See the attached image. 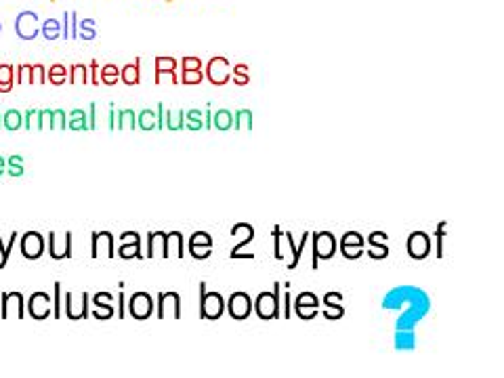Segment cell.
Instances as JSON below:
<instances>
[{"mask_svg":"<svg viewBox=\"0 0 504 378\" xmlns=\"http://www.w3.org/2000/svg\"><path fill=\"white\" fill-rule=\"evenodd\" d=\"M280 294H281V284L276 282L274 284V292H259V297L252 303L254 314L259 315L261 319L269 321V319H278L280 317Z\"/></svg>","mask_w":504,"mask_h":378,"instance_id":"obj_1","label":"cell"},{"mask_svg":"<svg viewBox=\"0 0 504 378\" xmlns=\"http://www.w3.org/2000/svg\"><path fill=\"white\" fill-rule=\"evenodd\" d=\"M311 269L315 271L320 267V260H328L336 254V238L332 231H311Z\"/></svg>","mask_w":504,"mask_h":378,"instance_id":"obj_2","label":"cell"},{"mask_svg":"<svg viewBox=\"0 0 504 378\" xmlns=\"http://www.w3.org/2000/svg\"><path fill=\"white\" fill-rule=\"evenodd\" d=\"M225 314V299L221 292H208L206 282H200V319H221Z\"/></svg>","mask_w":504,"mask_h":378,"instance_id":"obj_3","label":"cell"},{"mask_svg":"<svg viewBox=\"0 0 504 378\" xmlns=\"http://www.w3.org/2000/svg\"><path fill=\"white\" fill-rule=\"evenodd\" d=\"M225 311L231 315V319H235V321L248 319V315L252 314V299H250V294L244 292V290L231 292L229 299L225 301Z\"/></svg>","mask_w":504,"mask_h":378,"instance_id":"obj_4","label":"cell"},{"mask_svg":"<svg viewBox=\"0 0 504 378\" xmlns=\"http://www.w3.org/2000/svg\"><path fill=\"white\" fill-rule=\"evenodd\" d=\"M156 309V303L152 299L150 292H135L130 299H128V315L133 319H139V321H145L150 319L152 314Z\"/></svg>","mask_w":504,"mask_h":378,"instance_id":"obj_5","label":"cell"},{"mask_svg":"<svg viewBox=\"0 0 504 378\" xmlns=\"http://www.w3.org/2000/svg\"><path fill=\"white\" fill-rule=\"evenodd\" d=\"M19 251L23 254V258L28 260H38L47 246H45V236L40 231H26L19 240Z\"/></svg>","mask_w":504,"mask_h":378,"instance_id":"obj_6","label":"cell"},{"mask_svg":"<svg viewBox=\"0 0 504 378\" xmlns=\"http://www.w3.org/2000/svg\"><path fill=\"white\" fill-rule=\"evenodd\" d=\"M28 315L32 319H38V321H43L49 315H53V299H51V294L43 292V290L32 292V297L28 299Z\"/></svg>","mask_w":504,"mask_h":378,"instance_id":"obj_7","label":"cell"},{"mask_svg":"<svg viewBox=\"0 0 504 378\" xmlns=\"http://www.w3.org/2000/svg\"><path fill=\"white\" fill-rule=\"evenodd\" d=\"M89 301L91 297L86 292L74 294V292H65L63 294V303H65V315L69 319H86L89 317Z\"/></svg>","mask_w":504,"mask_h":378,"instance_id":"obj_8","label":"cell"},{"mask_svg":"<svg viewBox=\"0 0 504 378\" xmlns=\"http://www.w3.org/2000/svg\"><path fill=\"white\" fill-rule=\"evenodd\" d=\"M204 78L215 86H223L231 80V65L225 57H213L211 62L206 63Z\"/></svg>","mask_w":504,"mask_h":378,"instance_id":"obj_9","label":"cell"},{"mask_svg":"<svg viewBox=\"0 0 504 378\" xmlns=\"http://www.w3.org/2000/svg\"><path fill=\"white\" fill-rule=\"evenodd\" d=\"M118 240H120V248H118L120 258H137V260L145 258V254L141 251L143 248L141 238H139L137 231H124V234L118 236Z\"/></svg>","mask_w":504,"mask_h":378,"instance_id":"obj_10","label":"cell"},{"mask_svg":"<svg viewBox=\"0 0 504 378\" xmlns=\"http://www.w3.org/2000/svg\"><path fill=\"white\" fill-rule=\"evenodd\" d=\"M72 231L65 234H57L51 231L49 234V254L53 260H63V258H72Z\"/></svg>","mask_w":504,"mask_h":378,"instance_id":"obj_11","label":"cell"},{"mask_svg":"<svg viewBox=\"0 0 504 378\" xmlns=\"http://www.w3.org/2000/svg\"><path fill=\"white\" fill-rule=\"evenodd\" d=\"M158 319L172 317V319H181V294L179 292H160L158 294V307L154 309Z\"/></svg>","mask_w":504,"mask_h":378,"instance_id":"obj_12","label":"cell"},{"mask_svg":"<svg viewBox=\"0 0 504 378\" xmlns=\"http://www.w3.org/2000/svg\"><path fill=\"white\" fill-rule=\"evenodd\" d=\"M405 251L410 254V258L414 260H425L431 254V240L425 231H412L408 236L405 242Z\"/></svg>","mask_w":504,"mask_h":378,"instance_id":"obj_13","label":"cell"},{"mask_svg":"<svg viewBox=\"0 0 504 378\" xmlns=\"http://www.w3.org/2000/svg\"><path fill=\"white\" fill-rule=\"evenodd\" d=\"M338 251L347 260H357L366 252L364 251V236L357 231H347L338 242Z\"/></svg>","mask_w":504,"mask_h":378,"instance_id":"obj_14","label":"cell"},{"mask_svg":"<svg viewBox=\"0 0 504 378\" xmlns=\"http://www.w3.org/2000/svg\"><path fill=\"white\" fill-rule=\"evenodd\" d=\"M318 309H320V299L315 292H301L294 299V314L305 321L313 319L318 315Z\"/></svg>","mask_w":504,"mask_h":378,"instance_id":"obj_15","label":"cell"},{"mask_svg":"<svg viewBox=\"0 0 504 378\" xmlns=\"http://www.w3.org/2000/svg\"><path fill=\"white\" fill-rule=\"evenodd\" d=\"M21 82L45 84V82H47V69H45V65H40V63H36V65H28V63L19 65V67H17V84H21Z\"/></svg>","mask_w":504,"mask_h":378,"instance_id":"obj_16","label":"cell"},{"mask_svg":"<svg viewBox=\"0 0 504 378\" xmlns=\"http://www.w3.org/2000/svg\"><path fill=\"white\" fill-rule=\"evenodd\" d=\"M168 231H150L147 236V258H168Z\"/></svg>","mask_w":504,"mask_h":378,"instance_id":"obj_17","label":"cell"},{"mask_svg":"<svg viewBox=\"0 0 504 378\" xmlns=\"http://www.w3.org/2000/svg\"><path fill=\"white\" fill-rule=\"evenodd\" d=\"M231 236H233V238L240 236V242H237V244L231 248V252H229V256L235 258L237 252H242V248H246V246L254 240L257 231H254V227H252L250 223H235V225L231 227Z\"/></svg>","mask_w":504,"mask_h":378,"instance_id":"obj_18","label":"cell"},{"mask_svg":"<svg viewBox=\"0 0 504 378\" xmlns=\"http://www.w3.org/2000/svg\"><path fill=\"white\" fill-rule=\"evenodd\" d=\"M113 238L112 231H95L93 234V242H91V256L93 258H99V251L103 248L106 251V256L108 258H113L116 256V251H113Z\"/></svg>","mask_w":504,"mask_h":378,"instance_id":"obj_19","label":"cell"},{"mask_svg":"<svg viewBox=\"0 0 504 378\" xmlns=\"http://www.w3.org/2000/svg\"><path fill=\"white\" fill-rule=\"evenodd\" d=\"M11 305L15 307L17 311V317H26V311H23V297L19 292H4L2 294V311H0V317L6 319L11 317Z\"/></svg>","mask_w":504,"mask_h":378,"instance_id":"obj_20","label":"cell"},{"mask_svg":"<svg viewBox=\"0 0 504 378\" xmlns=\"http://www.w3.org/2000/svg\"><path fill=\"white\" fill-rule=\"evenodd\" d=\"M17 32H19V36L26 38V40L34 38V36L38 34V19H36V15L23 13V15L17 19Z\"/></svg>","mask_w":504,"mask_h":378,"instance_id":"obj_21","label":"cell"},{"mask_svg":"<svg viewBox=\"0 0 504 378\" xmlns=\"http://www.w3.org/2000/svg\"><path fill=\"white\" fill-rule=\"evenodd\" d=\"M137 126H139L141 130H145V132L158 130V112H156V110H150V108L141 110L139 116H137Z\"/></svg>","mask_w":504,"mask_h":378,"instance_id":"obj_22","label":"cell"},{"mask_svg":"<svg viewBox=\"0 0 504 378\" xmlns=\"http://www.w3.org/2000/svg\"><path fill=\"white\" fill-rule=\"evenodd\" d=\"M120 80L128 86H135L141 82V69H139V59L135 63H126L122 69H120Z\"/></svg>","mask_w":504,"mask_h":378,"instance_id":"obj_23","label":"cell"},{"mask_svg":"<svg viewBox=\"0 0 504 378\" xmlns=\"http://www.w3.org/2000/svg\"><path fill=\"white\" fill-rule=\"evenodd\" d=\"M168 258H183V234L181 231H168V242H167Z\"/></svg>","mask_w":504,"mask_h":378,"instance_id":"obj_24","label":"cell"},{"mask_svg":"<svg viewBox=\"0 0 504 378\" xmlns=\"http://www.w3.org/2000/svg\"><path fill=\"white\" fill-rule=\"evenodd\" d=\"M164 128L167 130H183L185 128V112L183 110L170 112L164 108Z\"/></svg>","mask_w":504,"mask_h":378,"instance_id":"obj_25","label":"cell"},{"mask_svg":"<svg viewBox=\"0 0 504 378\" xmlns=\"http://www.w3.org/2000/svg\"><path fill=\"white\" fill-rule=\"evenodd\" d=\"M67 128L69 130H89V114L84 110H74L67 116Z\"/></svg>","mask_w":504,"mask_h":378,"instance_id":"obj_26","label":"cell"},{"mask_svg":"<svg viewBox=\"0 0 504 378\" xmlns=\"http://www.w3.org/2000/svg\"><path fill=\"white\" fill-rule=\"evenodd\" d=\"M15 84V67L11 63L0 65V93H9Z\"/></svg>","mask_w":504,"mask_h":378,"instance_id":"obj_27","label":"cell"},{"mask_svg":"<svg viewBox=\"0 0 504 378\" xmlns=\"http://www.w3.org/2000/svg\"><path fill=\"white\" fill-rule=\"evenodd\" d=\"M213 128L221 130V132H227L233 128V114L229 110H219L213 114Z\"/></svg>","mask_w":504,"mask_h":378,"instance_id":"obj_28","label":"cell"},{"mask_svg":"<svg viewBox=\"0 0 504 378\" xmlns=\"http://www.w3.org/2000/svg\"><path fill=\"white\" fill-rule=\"evenodd\" d=\"M322 301H324V311H322V315H324L326 319H340V317L345 315V309H342L340 301L328 299V297H324Z\"/></svg>","mask_w":504,"mask_h":378,"instance_id":"obj_29","label":"cell"},{"mask_svg":"<svg viewBox=\"0 0 504 378\" xmlns=\"http://www.w3.org/2000/svg\"><path fill=\"white\" fill-rule=\"evenodd\" d=\"M2 126H4L6 130H11V132L19 130V128L23 126V114L17 112V110H9V112H4V116H2Z\"/></svg>","mask_w":504,"mask_h":378,"instance_id":"obj_30","label":"cell"},{"mask_svg":"<svg viewBox=\"0 0 504 378\" xmlns=\"http://www.w3.org/2000/svg\"><path fill=\"white\" fill-rule=\"evenodd\" d=\"M137 126V116L133 110H120L118 112V120H116V128L120 130H135Z\"/></svg>","mask_w":504,"mask_h":378,"instance_id":"obj_31","label":"cell"},{"mask_svg":"<svg viewBox=\"0 0 504 378\" xmlns=\"http://www.w3.org/2000/svg\"><path fill=\"white\" fill-rule=\"evenodd\" d=\"M185 128H189V130H206L204 128V112L189 110L185 114Z\"/></svg>","mask_w":504,"mask_h":378,"instance_id":"obj_32","label":"cell"},{"mask_svg":"<svg viewBox=\"0 0 504 378\" xmlns=\"http://www.w3.org/2000/svg\"><path fill=\"white\" fill-rule=\"evenodd\" d=\"M233 128L235 130H252V112L250 110H240L233 116Z\"/></svg>","mask_w":504,"mask_h":378,"instance_id":"obj_33","label":"cell"},{"mask_svg":"<svg viewBox=\"0 0 504 378\" xmlns=\"http://www.w3.org/2000/svg\"><path fill=\"white\" fill-rule=\"evenodd\" d=\"M47 80H51V84H55V86H61V84L67 80V67H65L63 63L51 65V69H49V74H47Z\"/></svg>","mask_w":504,"mask_h":378,"instance_id":"obj_34","label":"cell"},{"mask_svg":"<svg viewBox=\"0 0 504 378\" xmlns=\"http://www.w3.org/2000/svg\"><path fill=\"white\" fill-rule=\"evenodd\" d=\"M231 82H235L237 86H246L250 82L248 78V65L246 63H237L235 67H231Z\"/></svg>","mask_w":504,"mask_h":378,"instance_id":"obj_35","label":"cell"},{"mask_svg":"<svg viewBox=\"0 0 504 378\" xmlns=\"http://www.w3.org/2000/svg\"><path fill=\"white\" fill-rule=\"evenodd\" d=\"M69 71H72V76H69V82H72V84H86V82H89V69H86V65L76 63V65L69 67Z\"/></svg>","mask_w":504,"mask_h":378,"instance_id":"obj_36","label":"cell"},{"mask_svg":"<svg viewBox=\"0 0 504 378\" xmlns=\"http://www.w3.org/2000/svg\"><path fill=\"white\" fill-rule=\"evenodd\" d=\"M309 236H311V231H303V238H301V242H298V244L294 246V251H292V260H290L288 269H296V267H298V263H301V256H303V251H305V244H307Z\"/></svg>","mask_w":504,"mask_h":378,"instance_id":"obj_37","label":"cell"},{"mask_svg":"<svg viewBox=\"0 0 504 378\" xmlns=\"http://www.w3.org/2000/svg\"><path fill=\"white\" fill-rule=\"evenodd\" d=\"M118 78H120V69H118V65L108 63V65L101 67V82H103V84L113 86V84L118 82Z\"/></svg>","mask_w":504,"mask_h":378,"instance_id":"obj_38","label":"cell"},{"mask_svg":"<svg viewBox=\"0 0 504 378\" xmlns=\"http://www.w3.org/2000/svg\"><path fill=\"white\" fill-rule=\"evenodd\" d=\"M204 80V71L202 69H189V71H183L181 74V84H185V86H196V84H200Z\"/></svg>","mask_w":504,"mask_h":378,"instance_id":"obj_39","label":"cell"},{"mask_svg":"<svg viewBox=\"0 0 504 378\" xmlns=\"http://www.w3.org/2000/svg\"><path fill=\"white\" fill-rule=\"evenodd\" d=\"M17 244V231H13L11 234V240H9V244H2V238H0V269H4L6 267V263H9V256H11V248Z\"/></svg>","mask_w":504,"mask_h":378,"instance_id":"obj_40","label":"cell"},{"mask_svg":"<svg viewBox=\"0 0 504 378\" xmlns=\"http://www.w3.org/2000/svg\"><path fill=\"white\" fill-rule=\"evenodd\" d=\"M6 173L11 177H21L23 175V158L21 156H11L6 158Z\"/></svg>","mask_w":504,"mask_h":378,"instance_id":"obj_41","label":"cell"},{"mask_svg":"<svg viewBox=\"0 0 504 378\" xmlns=\"http://www.w3.org/2000/svg\"><path fill=\"white\" fill-rule=\"evenodd\" d=\"M288 288H290V284L286 282V292L280 294V317H286V319L292 317V301H290L292 297H290Z\"/></svg>","mask_w":504,"mask_h":378,"instance_id":"obj_42","label":"cell"},{"mask_svg":"<svg viewBox=\"0 0 504 378\" xmlns=\"http://www.w3.org/2000/svg\"><path fill=\"white\" fill-rule=\"evenodd\" d=\"M271 236H274V240H276V252H274V256H276V260H284V258H286V252H284V231H281L280 225L274 227Z\"/></svg>","mask_w":504,"mask_h":378,"instance_id":"obj_43","label":"cell"},{"mask_svg":"<svg viewBox=\"0 0 504 378\" xmlns=\"http://www.w3.org/2000/svg\"><path fill=\"white\" fill-rule=\"evenodd\" d=\"M93 303H95V307H97V309L93 311V315H95L97 319H110V317L116 315L112 305H108V303H103V301H97V299H93Z\"/></svg>","mask_w":504,"mask_h":378,"instance_id":"obj_44","label":"cell"},{"mask_svg":"<svg viewBox=\"0 0 504 378\" xmlns=\"http://www.w3.org/2000/svg\"><path fill=\"white\" fill-rule=\"evenodd\" d=\"M187 246H213V238L206 231H196L189 236Z\"/></svg>","mask_w":504,"mask_h":378,"instance_id":"obj_45","label":"cell"},{"mask_svg":"<svg viewBox=\"0 0 504 378\" xmlns=\"http://www.w3.org/2000/svg\"><path fill=\"white\" fill-rule=\"evenodd\" d=\"M368 256L374 260H383L389 256V244H370L368 248Z\"/></svg>","mask_w":504,"mask_h":378,"instance_id":"obj_46","label":"cell"},{"mask_svg":"<svg viewBox=\"0 0 504 378\" xmlns=\"http://www.w3.org/2000/svg\"><path fill=\"white\" fill-rule=\"evenodd\" d=\"M23 126L28 130H40V120H38V110H28L23 114Z\"/></svg>","mask_w":504,"mask_h":378,"instance_id":"obj_47","label":"cell"},{"mask_svg":"<svg viewBox=\"0 0 504 378\" xmlns=\"http://www.w3.org/2000/svg\"><path fill=\"white\" fill-rule=\"evenodd\" d=\"M53 130H65L67 128V114L63 110H53V122H51Z\"/></svg>","mask_w":504,"mask_h":378,"instance_id":"obj_48","label":"cell"},{"mask_svg":"<svg viewBox=\"0 0 504 378\" xmlns=\"http://www.w3.org/2000/svg\"><path fill=\"white\" fill-rule=\"evenodd\" d=\"M156 71H174L177 69V59L172 57H156Z\"/></svg>","mask_w":504,"mask_h":378,"instance_id":"obj_49","label":"cell"},{"mask_svg":"<svg viewBox=\"0 0 504 378\" xmlns=\"http://www.w3.org/2000/svg\"><path fill=\"white\" fill-rule=\"evenodd\" d=\"M435 236H437V256L442 258V256H444V236H446V221H442V223L437 225V231H435Z\"/></svg>","mask_w":504,"mask_h":378,"instance_id":"obj_50","label":"cell"},{"mask_svg":"<svg viewBox=\"0 0 504 378\" xmlns=\"http://www.w3.org/2000/svg\"><path fill=\"white\" fill-rule=\"evenodd\" d=\"M181 67H183V71L202 69V59H200V57H183V59H181Z\"/></svg>","mask_w":504,"mask_h":378,"instance_id":"obj_51","label":"cell"},{"mask_svg":"<svg viewBox=\"0 0 504 378\" xmlns=\"http://www.w3.org/2000/svg\"><path fill=\"white\" fill-rule=\"evenodd\" d=\"M38 120H40V130L51 128V122H53V110H40V112H38Z\"/></svg>","mask_w":504,"mask_h":378,"instance_id":"obj_52","label":"cell"},{"mask_svg":"<svg viewBox=\"0 0 504 378\" xmlns=\"http://www.w3.org/2000/svg\"><path fill=\"white\" fill-rule=\"evenodd\" d=\"M368 244H389L387 231H372V234L368 236Z\"/></svg>","mask_w":504,"mask_h":378,"instance_id":"obj_53","label":"cell"},{"mask_svg":"<svg viewBox=\"0 0 504 378\" xmlns=\"http://www.w3.org/2000/svg\"><path fill=\"white\" fill-rule=\"evenodd\" d=\"M55 299H53V317L55 319H59L61 317V284L59 282H55Z\"/></svg>","mask_w":504,"mask_h":378,"instance_id":"obj_54","label":"cell"},{"mask_svg":"<svg viewBox=\"0 0 504 378\" xmlns=\"http://www.w3.org/2000/svg\"><path fill=\"white\" fill-rule=\"evenodd\" d=\"M164 80L172 82V84H179V78L174 71H156V84H162Z\"/></svg>","mask_w":504,"mask_h":378,"instance_id":"obj_55","label":"cell"},{"mask_svg":"<svg viewBox=\"0 0 504 378\" xmlns=\"http://www.w3.org/2000/svg\"><path fill=\"white\" fill-rule=\"evenodd\" d=\"M86 114H89V130H95V128H97V105L91 103Z\"/></svg>","mask_w":504,"mask_h":378,"instance_id":"obj_56","label":"cell"},{"mask_svg":"<svg viewBox=\"0 0 504 378\" xmlns=\"http://www.w3.org/2000/svg\"><path fill=\"white\" fill-rule=\"evenodd\" d=\"M57 30H59L57 21H47V23H45V36H47V38H51V40L57 38V34H59Z\"/></svg>","mask_w":504,"mask_h":378,"instance_id":"obj_57","label":"cell"},{"mask_svg":"<svg viewBox=\"0 0 504 378\" xmlns=\"http://www.w3.org/2000/svg\"><path fill=\"white\" fill-rule=\"evenodd\" d=\"M97 67H99L97 62L91 63V82H93V84H99V82H101V80H99V74H97Z\"/></svg>","mask_w":504,"mask_h":378,"instance_id":"obj_58","label":"cell"},{"mask_svg":"<svg viewBox=\"0 0 504 378\" xmlns=\"http://www.w3.org/2000/svg\"><path fill=\"white\" fill-rule=\"evenodd\" d=\"M93 299H97V301H103V303H112L113 294H110V292H97Z\"/></svg>","mask_w":504,"mask_h":378,"instance_id":"obj_59","label":"cell"},{"mask_svg":"<svg viewBox=\"0 0 504 378\" xmlns=\"http://www.w3.org/2000/svg\"><path fill=\"white\" fill-rule=\"evenodd\" d=\"M204 128H213V112H211V105H208L206 112H204Z\"/></svg>","mask_w":504,"mask_h":378,"instance_id":"obj_60","label":"cell"},{"mask_svg":"<svg viewBox=\"0 0 504 378\" xmlns=\"http://www.w3.org/2000/svg\"><path fill=\"white\" fill-rule=\"evenodd\" d=\"M118 317H126L124 315V294L122 292L118 294Z\"/></svg>","mask_w":504,"mask_h":378,"instance_id":"obj_61","label":"cell"},{"mask_svg":"<svg viewBox=\"0 0 504 378\" xmlns=\"http://www.w3.org/2000/svg\"><path fill=\"white\" fill-rule=\"evenodd\" d=\"M110 130H116V105L110 103Z\"/></svg>","mask_w":504,"mask_h":378,"instance_id":"obj_62","label":"cell"},{"mask_svg":"<svg viewBox=\"0 0 504 378\" xmlns=\"http://www.w3.org/2000/svg\"><path fill=\"white\" fill-rule=\"evenodd\" d=\"M4 173H6V158L0 156V177H2Z\"/></svg>","mask_w":504,"mask_h":378,"instance_id":"obj_63","label":"cell"},{"mask_svg":"<svg viewBox=\"0 0 504 378\" xmlns=\"http://www.w3.org/2000/svg\"><path fill=\"white\" fill-rule=\"evenodd\" d=\"M0 126H2V116H0Z\"/></svg>","mask_w":504,"mask_h":378,"instance_id":"obj_64","label":"cell"}]
</instances>
